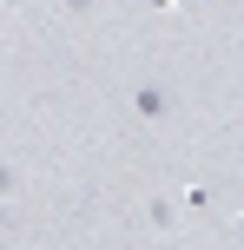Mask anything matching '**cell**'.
<instances>
[{
  "instance_id": "cell-4",
  "label": "cell",
  "mask_w": 244,
  "mask_h": 250,
  "mask_svg": "<svg viewBox=\"0 0 244 250\" xmlns=\"http://www.w3.org/2000/svg\"><path fill=\"white\" fill-rule=\"evenodd\" d=\"M86 7H92V0H53V13H66V20H79Z\"/></svg>"
},
{
  "instance_id": "cell-1",
  "label": "cell",
  "mask_w": 244,
  "mask_h": 250,
  "mask_svg": "<svg viewBox=\"0 0 244 250\" xmlns=\"http://www.w3.org/2000/svg\"><path fill=\"white\" fill-rule=\"evenodd\" d=\"M132 112H139V119H165V112H172V99H165L158 86H139V92H132Z\"/></svg>"
},
{
  "instance_id": "cell-3",
  "label": "cell",
  "mask_w": 244,
  "mask_h": 250,
  "mask_svg": "<svg viewBox=\"0 0 244 250\" xmlns=\"http://www.w3.org/2000/svg\"><path fill=\"white\" fill-rule=\"evenodd\" d=\"M13 191H20V171H13V165H0V198H13Z\"/></svg>"
},
{
  "instance_id": "cell-2",
  "label": "cell",
  "mask_w": 244,
  "mask_h": 250,
  "mask_svg": "<svg viewBox=\"0 0 244 250\" xmlns=\"http://www.w3.org/2000/svg\"><path fill=\"white\" fill-rule=\"evenodd\" d=\"M145 224H152L158 237H165V230H178V211H172L165 198H152V204H145Z\"/></svg>"
}]
</instances>
